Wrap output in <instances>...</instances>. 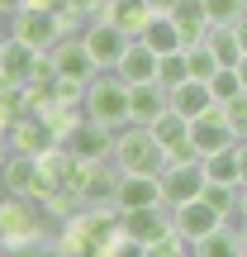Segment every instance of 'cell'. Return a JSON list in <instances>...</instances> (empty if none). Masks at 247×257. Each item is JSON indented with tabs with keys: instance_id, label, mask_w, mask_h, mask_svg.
<instances>
[{
	"instance_id": "6da1fadb",
	"label": "cell",
	"mask_w": 247,
	"mask_h": 257,
	"mask_svg": "<svg viewBox=\"0 0 247 257\" xmlns=\"http://www.w3.org/2000/svg\"><path fill=\"white\" fill-rule=\"evenodd\" d=\"M43 205L34 195H0V243L10 248V257H38L53 252V238L43 229Z\"/></svg>"
},
{
	"instance_id": "7a4b0ae2",
	"label": "cell",
	"mask_w": 247,
	"mask_h": 257,
	"mask_svg": "<svg viewBox=\"0 0 247 257\" xmlns=\"http://www.w3.org/2000/svg\"><path fill=\"white\" fill-rule=\"evenodd\" d=\"M119 172H143V176H162L166 167V148L157 143V134L147 124H124L114 134V157H110Z\"/></svg>"
},
{
	"instance_id": "3957f363",
	"label": "cell",
	"mask_w": 247,
	"mask_h": 257,
	"mask_svg": "<svg viewBox=\"0 0 247 257\" xmlns=\"http://www.w3.org/2000/svg\"><path fill=\"white\" fill-rule=\"evenodd\" d=\"M86 119L105 124V128H119L128 124V81L119 72H95V81L86 86V100H81Z\"/></svg>"
},
{
	"instance_id": "277c9868",
	"label": "cell",
	"mask_w": 247,
	"mask_h": 257,
	"mask_svg": "<svg viewBox=\"0 0 247 257\" xmlns=\"http://www.w3.org/2000/svg\"><path fill=\"white\" fill-rule=\"evenodd\" d=\"M0 34L19 38V43L38 48V53H53V48L67 38L62 24H57V15L53 10H38V5H24V10H15V15H5L0 19Z\"/></svg>"
},
{
	"instance_id": "5b68a950",
	"label": "cell",
	"mask_w": 247,
	"mask_h": 257,
	"mask_svg": "<svg viewBox=\"0 0 247 257\" xmlns=\"http://www.w3.org/2000/svg\"><path fill=\"white\" fill-rule=\"evenodd\" d=\"M204 157H190V162H166L162 167V205H185L204 195Z\"/></svg>"
},
{
	"instance_id": "8992f818",
	"label": "cell",
	"mask_w": 247,
	"mask_h": 257,
	"mask_svg": "<svg viewBox=\"0 0 247 257\" xmlns=\"http://www.w3.org/2000/svg\"><path fill=\"white\" fill-rule=\"evenodd\" d=\"M81 43H86V53H91V62L100 67V72H114V67H119V57H124V48L133 43V38H128L119 24H105V19H95V24H86Z\"/></svg>"
},
{
	"instance_id": "52a82bcc",
	"label": "cell",
	"mask_w": 247,
	"mask_h": 257,
	"mask_svg": "<svg viewBox=\"0 0 247 257\" xmlns=\"http://www.w3.org/2000/svg\"><path fill=\"white\" fill-rule=\"evenodd\" d=\"M62 138H57V128L48 124V114L29 110L19 114L15 124H10V153H29V157H43L48 148H57Z\"/></svg>"
},
{
	"instance_id": "ba28073f",
	"label": "cell",
	"mask_w": 247,
	"mask_h": 257,
	"mask_svg": "<svg viewBox=\"0 0 247 257\" xmlns=\"http://www.w3.org/2000/svg\"><path fill=\"white\" fill-rule=\"evenodd\" d=\"M62 143H67V153H72L76 162H110L114 157V128H105L95 119H81Z\"/></svg>"
},
{
	"instance_id": "9c48e42d",
	"label": "cell",
	"mask_w": 247,
	"mask_h": 257,
	"mask_svg": "<svg viewBox=\"0 0 247 257\" xmlns=\"http://www.w3.org/2000/svg\"><path fill=\"white\" fill-rule=\"evenodd\" d=\"M233 143H238V134H233L223 105H214L209 114L190 119V148H195L200 157H214V153H223V148H233Z\"/></svg>"
},
{
	"instance_id": "30bf717a",
	"label": "cell",
	"mask_w": 247,
	"mask_h": 257,
	"mask_svg": "<svg viewBox=\"0 0 247 257\" xmlns=\"http://www.w3.org/2000/svg\"><path fill=\"white\" fill-rule=\"evenodd\" d=\"M48 62H53V76H57V81H81V86H91L95 72H100V67L91 62V53H86L81 34H76V38H62V43L48 53Z\"/></svg>"
},
{
	"instance_id": "8fae6325",
	"label": "cell",
	"mask_w": 247,
	"mask_h": 257,
	"mask_svg": "<svg viewBox=\"0 0 247 257\" xmlns=\"http://www.w3.org/2000/svg\"><path fill=\"white\" fill-rule=\"evenodd\" d=\"M176 224H171V205H147V210H128L124 214V238L143 243V248H152V243L171 238Z\"/></svg>"
},
{
	"instance_id": "7c38bea8",
	"label": "cell",
	"mask_w": 247,
	"mask_h": 257,
	"mask_svg": "<svg viewBox=\"0 0 247 257\" xmlns=\"http://www.w3.org/2000/svg\"><path fill=\"white\" fill-rule=\"evenodd\" d=\"M171 224H176V233H181V238L195 248L200 238H209V233L219 229V224H228V219H223V214H219V210H214V205L200 195V200H185V205H176V210H171Z\"/></svg>"
},
{
	"instance_id": "4fadbf2b",
	"label": "cell",
	"mask_w": 247,
	"mask_h": 257,
	"mask_svg": "<svg viewBox=\"0 0 247 257\" xmlns=\"http://www.w3.org/2000/svg\"><path fill=\"white\" fill-rule=\"evenodd\" d=\"M114 186H119V167L114 162H81L76 191H81L86 205H114Z\"/></svg>"
},
{
	"instance_id": "5bb4252c",
	"label": "cell",
	"mask_w": 247,
	"mask_h": 257,
	"mask_svg": "<svg viewBox=\"0 0 247 257\" xmlns=\"http://www.w3.org/2000/svg\"><path fill=\"white\" fill-rule=\"evenodd\" d=\"M114 205L128 210H147V205H162V176H143V172H119L114 186Z\"/></svg>"
},
{
	"instance_id": "9a60e30c",
	"label": "cell",
	"mask_w": 247,
	"mask_h": 257,
	"mask_svg": "<svg viewBox=\"0 0 247 257\" xmlns=\"http://www.w3.org/2000/svg\"><path fill=\"white\" fill-rule=\"evenodd\" d=\"M38 62H43V53L29 43H19V38H5V62H0V86H29L38 81Z\"/></svg>"
},
{
	"instance_id": "2e32d148",
	"label": "cell",
	"mask_w": 247,
	"mask_h": 257,
	"mask_svg": "<svg viewBox=\"0 0 247 257\" xmlns=\"http://www.w3.org/2000/svg\"><path fill=\"white\" fill-rule=\"evenodd\" d=\"M95 19L119 24L128 38H138L147 29V19H152V10H147V0H100V5L91 10V24H95Z\"/></svg>"
},
{
	"instance_id": "e0dca14e",
	"label": "cell",
	"mask_w": 247,
	"mask_h": 257,
	"mask_svg": "<svg viewBox=\"0 0 247 257\" xmlns=\"http://www.w3.org/2000/svg\"><path fill=\"white\" fill-rule=\"evenodd\" d=\"M171 110V91L162 81H143V86H128V124H152L157 114Z\"/></svg>"
},
{
	"instance_id": "ac0fdd59",
	"label": "cell",
	"mask_w": 247,
	"mask_h": 257,
	"mask_svg": "<svg viewBox=\"0 0 247 257\" xmlns=\"http://www.w3.org/2000/svg\"><path fill=\"white\" fill-rule=\"evenodd\" d=\"M214 91H209V81H181V86H171V110L176 114H185V119H200V114H209L214 110Z\"/></svg>"
},
{
	"instance_id": "d6986e66",
	"label": "cell",
	"mask_w": 247,
	"mask_h": 257,
	"mask_svg": "<svg viewBox=\"0 0 247 257\" xmlns=\"http://www.w3.org/2000/svg\"><path fill=\"white\" fill-rule=\"evenodd\" d=\"M114 72L124 76L128 86H143V81H157V53L143 43V38H133V43L124 48V57H119V67Z\"/></svg>"
},
{
	"instance_id": "ffe728a7",
	"label": "cell",
	"mask_w": 247,
	"mask_h": 257,
	"mask_svg": "<svg viewBox=\"0 0 247 257\" xmlns=\"http://www.w3.org/2000/svg\"><path fill=\"white\" fill-rule=\"evenodd\" d=\"M171 19H176V29H181V43H185V48L204 43V34L214 29V24H209V10H204V0H176Z\"/></svg>"
},
{
	"instance_id": "44dd1931",
	"label": "cell",
	"mask_w": 247,
	"mask_h": 257,
	"mask_svg": "<svg viewBox=\"0 0 247 257\" xmlns=\"http://www.w3.org/2000/svg\"><path fill=\"white\" fill-rule=\"evenodd\" d=\"M0 176H5V195H34L38 157H29V153H10L5 167H0Z\"/></svg>"
},
{
	"instance_id": "7402d4cb",
	"label": "cell",
	"mask_w": 247,
	"mask_h": 257,
	"mask_svg": "<svg viewBox=\"0 0 247 257\" xmlns=\"http://www.w3.org/2000/svg\"><path fill=\"white\" fill-rule=\"evenodd\" d=\"M190 257H242V238H238V219L219 224L209 238H200L190 248Z\"/></svg>"
},
{
	"instance_id": "603a6c76",
	"label": "cell",
	"mask_w": 247,
	"mask_h": 257,
	"mask_svg": "<svg viewBox=\"0 0 247 257\" xmlns=\"http://www.w3.org/2000/svg\"><path fill=\"white\" fill-rule=\"evenodd\" d=\"M138 38H143L157 57H162V53H176V48H185V43H181V29H176L171 15H152V19H147V29H143Z\"/></svg>"
},
{
	"instance_id": "cb8c5ba5",
	"label": "cell",
	"mask_w": 247,
	"mask_h": 257,
	"mask_svg": "<svg viewBox=\"0 0 247 257\" xmlns=\"http://www.w3.org/2000/svg\"><path fill=\"white\" fill-rule=\"evenodd\" d=\"M204 43H209V53H214L219 67H238L242 62V43H238V34H233V24H214L209 34H204Z\"/></svg>"
},
{
	"instance_id": "d4e9b609",
	"label": "cell",
	"mask_w": 247,
	"mask_h": 257,
	"mask_svg": "<svg viewBox=\"0 0 247 257\" xmlns=\"http://www.w3.org/2000/svg\"><path fill=\"white\" fill-rule=\"evenodd\" d=\"M157 134V143L166 148V153H171V148H181V143H190V119H185V114H176V110H166V114H157L152 124H147Z\"/></svg>"
},
{
	"instance_id": "484cf974",
	"label": "cell",
	"mask_w": 247,
	"mask_h": 257,
	"mask_svg": "<svg viewBox=\"0 0 247 257\" xmlns=\"http://www.w3.org/2000/svg\"><path fill=\"white\" fill-rule=\"evenodd\" d=\"M157 81H162L166 91H171V86H181V81H190V57H185V48L157 57Z\"/></svg>"
},
{
	"instance_id": "4316f807",
	"label": "cell",
	"mask_w": 247,
	"mask_h": 257,
	"mask_svg": "<svg viewBox=\"0 0 247 257\" xmlns=\"http://www.w3.org/2000/svg\"><path fill=\"white\" fill-rule=\"evenodd\" d=\"M204 176H209V181H233V186H242V172H238V143L223 148V153H214V157H204Z\"/></svg>"
},
{
	"instance_id": "83f0119b",
	"label": "cell",
	"mask_w": 247,
	"mask_h": 257,
	"mask_svg": "<svg viewBox=\"0 0 247 257\" xmlns=\"http://www.w3.org/2000/svg\"><path fill=\"white\" fill-rule=\"evenodd\" d=\"M238 191L242 186H233V181H204V200H209L223 219H238Z\"/></svg>"
},
{
	"instance_id": "f1b7e54d",
	"label": "cell",
	"mask_w": 247,
	"mask_h": 257,
	"mask_svg": "<svg viewBox=\"0 0 247 257\" xmlns=\"http://www.w3.org/2000/svg\"><path fill=\"white\" fill-rule=\"evenodd\" d=\"M209 91H214V100H219V105L238 100V95H242V81H238V67H219V72L209 76Z\"/></svg>"
},
{
	"instance_id": "f546056e",
	"label": "cell",
	"mask_w": 247,
	"mask_h": 257,
	"mask_svg": "<svg viewBox=\"0 0 247 257\" xmlns=\"http://www.w3.org/2000/svg\"><path fill=\"white\" fill-rule=\"evenodd\" d=\"M204 10H209V24H238L247 15V0H204Z\"/></svg>"
},
{
	"instance_id": "4dcf8cb0",
	"label": "cell",
	"mask_w": 247,
	"mask_h": 257,
	"mask_svg": "<svg viewBox=\"0 0 247 257\" xmlns=\"http://www.w3.org/2000/svg\"><path fill=\"white\" fill-rule=\"evenodd\" d=\"M185 57H190V76H195V81H209V76L219 72V62H214L209 43H195V48H185Z\"/></svg>"
},
{
	"instance_id": "1f68e13d",
	"label": "cell",
	"mask_w": 247,
	"mask_h": 257,
	"mask_svg": "<svg viewBox=\"0 0 247 257\" xmlns=\"http://www.w3.org/2000/svg\"><path fill=\"white\" fill-rule=\"evenodd\" d=\"M147 257H190V243H185L181 233H171V238L152 243V248H147Z\"/></svg>"
},
{
	"instance_id": "d6a6232c",
	"label": "cell",
	"mask_w": 247,
	"mask_h": 257,
	"mask_svg": "<svg viewBox=\"0 0 247 257\" xmlns=\"http://www.w3.org/2000/svg\"><path fill=\"white\" fill-rule=\"evenodd\" d=\"M223 114H228L233 134H238V138H247V91L238 95V100H228V105H223Z\"/></svg>"
},
{
	"instance_id": "836d02e7",
	"label": "cell",
	"mask_w": 247,
	"mask_h": 257,
	"mask_svg": "<svg viewBox=\"0 0 247 257\" xmlns=\"http://www.w3.org/2000/svg\"><path fill=\"white\" fill-rule=\"evenodd\" d=\"M100 257H147V248H143V243H133V238H119L114 248H105Z\"/></svg>"
},
{
	"instance_id": "e575fe53",
	"label": "cell",
	"mask_w": 247,
	"mask_h": 257,
	"mask_svg": "<svg viewBox=\"0 0 247 257\" xmlns=\"http://www.w3.org/2000/svg\"><path fill=\"white\" fill-rule=\"evenodd\" d=\"M147 10H152V15H171L176 0H147Z\"/></svg>"
},
{
	"instance_id": "d590c367",
	"label": "cell",
	"mask_w": 247,
	"mask_h": 257,
	"mask_svg": "<svg viewBox=\"0 0 247 257\" xmlns=\"http://www.w3.org/2000/svg\"><path fill=\"white\" fill-rule=\"evenodd\" d=\"M238 172H242V186H247V138H238Z\"/></svg>"
},
{
	"instance_id": "8d00e7d4",
	"label": "cell",
	"mask_w": 247,
	"mask_h": 257,
	"mask_svg": "<svg viewBox=\"0 0 247 257\" xmlns=\"http://www.w3.org/2000/svg\"><path fill=\"white\" fill-rule=\"evenodd\" d=\"M29 5H38V10H53V15H57V10H62V5H72V0H29Z\"/></svg>"
},
{
	"instance_id": "74e56055",
	"label": "cell",
	"mask_w": 247,
	"mask_h": 257,
	"mask_svg": "<svg viewBox=\"0 0 247 257\" xmlns=\"http://www.w3.org/2000/svg\"><path fill=\"white\" fill-rule=\"evenodd\" d=\"M233 34H238V43H242V53H247V15L238 19V24H233Z\"/></svg>"
},
{
	"instance_id": "f35d334b",
	"label": "cell",
	"mask_w": 247,
	"mask_h": 257,
	"mask_svg": "<svg viewBox=\"0 0 247 257\" xmlns=\"http://www.w3.org/2000/svg\"><path fill=\"white\" fill-rule=\"evenodd\" d=\"M29 0H0V15H15V10H24Z\"/></svg>"
},
{
	"instance_id": "ab89813d",
	"label": "cell",
	"mask_w": 247,
	"mask_h": 257,
	"mask_svg": "<svg viewBox=\"0 0 247 257\" xmlns=\"http://www.w3.org/2000/svg\"><path fill=\"white\" fill-rule=\"evenodd\" d=\"M5 157H10V134L0 128V167H5Z\"/></svg>"
},
{
	"instance_id": "60d3db41",
	"label": "cell",
	"mask_w": 247,
	"mask_h": 257,
	"mask_svg": "<svg viewBox=\"0 0 247 257\" xmlns=\"http://www.w3.org/2000/svg\"><path fill=\"white\" fill-rule=\"evenodd\" d=\"M238 219H247V186L238 191Z\"/></svg>"
},
{
	"instance_id": "b9f144b4",
	"label": "cell",
	"mask_w": 247,
	"mask_h": 257,
	"mask_svg": "<svg viewBox=\"0 0 247 257\" xmlns=\"http://www.w3.org/2000/svg\"><path fill=\"white\" fill-rule=\"evenodd\" d=\"M238 81H242V91H247V53H242V62H238Z\"/></svg>"
},
{
	"instance_id": "7bdbcfd3",
	"label": "cell",
	"mask_w": 247,
	"mask_h": 257,
	"mask_svg": "<svg viewBox=\"0 0 247 257\" xmlns=\"http://www.w3.org/2000/svg\"><path fill=\"white\" fill-rule=\"evenodd\" d=\"M238 238H242V248H247V219H238Z\"/></svg>"
},
{
	"instance_id": "ee69618b",
	"label": "cell",
	"mask_w": 247,
	"mask_h": 257,
	"mask_svg": "<svg viewBox=\"0 0 247 257\" xmlns=\"http://www.w3.org/2000/svg\"><path fill=\"white\" fill-rule=\"evenodd\" d=\"M0 62H5V34H0Z\"/></svg>"
},
{
	"instance_id": "f6af8a7d",
	"label": "cell",
	"mask_w": 247,
	"mask_h": 257,
	"mask_svg": "<svg viewBox=\"0 0 247 257\" xmlns=\"http://www.w3.org/2000/svg\"><path fill=\"white\" fill-rule=\"evenodd\" d=\"M81 5H86V10H95V5H100V0H81Z\"/></svg>"
},
{
	"instance_id": "bcb514c9",
	"label": "cell",
	"mask_w": 247,
	"mask_h": 257,
	"mask_svg": "<svg viewBox=\"0 0 247 257\" xmlns=\"http://www.w3.org/2000/svg\"><path fill=\"white\" fill-rule=\"evenodd\" d=\"M0 257H10V248H5V243H0Z\"/></svg>"
},
{
	"instance_id": "7dc6e473",
	"label": "cell",
	"mask_w": 247,
	"mask_h": 257,
	"mask_svg": "<svg viewBox=\"0 0 247 257\" xmlns=\"http://www.w3.org/2000/svg\"><path fill=\"white\" fill-rule=\"evenodd\" d=\"M0 19H5V15H0Z\"/></svg>"
}]
</instances>
